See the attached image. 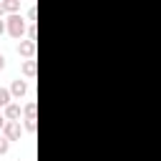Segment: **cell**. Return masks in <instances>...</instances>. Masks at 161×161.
Listing matches in <instances>:
<instances>
[{"mask_svg": "<svg viewBox=\"0 0 161 161\" xmlns=\"http://www.w3.org/2000/svg\"><path fill=\"white\" fill-rule=\"evenodd\" d=\"M5 23H8V33H10L13 38H20V40H23V35L28 33V28H25V20H23L20 15H10Z\"/></svg>", "mask_w": 161, "mask_h": 161, "instance_id": "1", "label": "cell"}, {"mask_svg": "<svg viewBox=\"0 0 161 161\" xmlns=\"http://www.w3.org/2000/svg\"><path fill=\"white\" fill-rule=\"evenodd\" d=\"M3 136H5L8 141H18V138L23 136V126H20V121H8L5 128H3Z\"/></svg>", "mask_w": 161, "mask_h": 161, "instance_id": "2", "label": "cell"}, {"mask_svg": "<svg viewBox=\"0 0 161 161\" xmlns=\"http://www.w3.org/2000/svg\"><path fill=\"white\" fill-rule=\"evenodd\" d=\"M18 55H23L25 60H33V55H35V40H20L18 43Z\"/></svg>", "mask_w": 161, "mask_h": 161, "instance_id": "3", "label": "cell"}, {"mask_svg": "<svg viewBox=\"0 0 161 161\" xmlns=\"http://www.w3.org/2000/svg\"><path fill=\"white\" fill-rule=\"evenodd\" d=\"M25 93H28V83H25L23 78H15V80L10 83V96H13L15 101H20Z\"/></svg>", "mask_w": 161, "mask_h": 161, "instance_id": "4", "label": "cell"}, {"mask_svg": "<svg viewBox=\"0 0 161 161\" xmlns=\"http://www.w3.org/2000/svg\"><path fill=\"white\" fill-rule=\"evenodd\" d=\"M3 113H5V118H8V121H20L23 108H20V103H10V106H8Z\"/></svg>", "mask_w": 161, "mask_h": 161, "instance_id": "5", "label": "cell"}, {"mask_svg": "<svg viewBox=\"0 0 161 161\" xmlns=\"http://www.w3.org/2000/svg\"><path fill=\"white\" fill-rule=\"evenodd\" d=\"M13 103V96H10V88H0V108L5 111L8 106Z\"/></svg>", "mask_w": 161, "mask_h": 161, "instance_id": "6", "label": "cell"}, {"mask_svg": "<svg viewBox=\"0 0 161 161\" xmlns=\"http://www.w3.org/2000/svg\"><path fill=\"white\" fill-rule=\"evenodd\" d=\"M35 70H38L35 60H25V63H23V73H25L28 78H35Z\"/></svg>", "mask_w": 161, "mask_h": 161, "instance_id": "7", "label": "cell"}, {"mask_svg": "<svg viewBox=\"0 0 161 161\" xmlns=\"http://www.w3.org/2000/svg\"><path fill=\"white\" fill-rule=\"evenodd\" d=\"M35 108H38V103L35 101H30L23 111H25V121H35Z\"/></svg>", "mask_w": 161, "mask_h": 161, "instance_id": "8", "label": "cell"}, {"mask_svg": "<svg viewBox=\"0 0 161 161\" xmlns=\"http://www.w3.org/2000/svg\"><path fill=\"white\" fill-rule=\"evenodd\" d=\"M3 5H5V10H8V13H13V15H18V8H20V3H18V0H5Z\"/></svg>", "mask_w": 161, "mask_h": 161, "instance_id": "9", "label": "cell"}, {"mask_svg": "<svg viewBox=\"0 0 161 161\" xmlns=\"http://www.w3.org/2000/svg\"><path fill=\"white\" fill-rule=\"evenodd\" d=\"M8 148H10V141L0 133V156H3V153H8Z\"/></svg>", "mask_w": 161, "mask_h": 161, "instance_id": "10", "label": "cell"}, {"mask_svg": "<svg viewBox=\"0 0 161 161\" xmlns=\"http://www.w3.org/2000/svg\"><path fill=\"white\" fill-rule=\"evenodd\" d=\"M38 38V28H35V23H30L28 25V40H35Z\"/></svg>", "mask_w": 161, "mask_h": 161, "instance_id": "11", "label": "cell"}, {"mask_svg": "<svg viewBox=\"0 0 161 161\" xmlns=\"http://www.w3.org/2000/svg\"><path fill=\"white\" fill-rule=\"evenodd\" d=\"M35 18H38V8H35V5H30V8H28V20H30V23H35Z\"/></svg>", "mask_w": 161, "mask_h": 161, "instance_id": "12", "label": "cell"}, {"mask_svg": "<svg viewBox=\"0 0 161 161\" xmlns=\"http://www.w3.org/2000/svg\"><path fill=\"white\" fill-rule=\"evenodd\" d=\"M23 128H25L28 133H35V131H38V123H35V121H25V126H23Z\"/></svg>", "mask_w": 161, "mask_h": 161, "instance_id": "13", "label": "cell"}, {"mask_svg": "<svg viewBox=\"0 0 161 161\" xmlns=\"http://www.w3.org/2000/svg\"><path fill=\"white\" fill-rule=\"evenodd\" d=\"M5 123H8V118H5V113L0 111V133H3V128H5Z\"/></svg>", "mask_w": 161, "mask_h": 161, "instance_id": "14", "label": "cell"}, {"mask_svg": "<svg viewBox=\"0 0 161 161\" xmlns=\"http://www.w3.org/2000/svg\"><path fill=\"white\" fill-rule=\"evenodd\" d=\"M5 30H8V23H5V20H3V18H0V35H3V33H5Z\"/></svg>", "mask_w": 161, "mask_h": 161, "instance_id": "15", "label": "cell"}, {"mask_svg": "<svg viewBox=\"0 0 161 161\" xmlns=\"http://www.w3.org/2000/svg\"><path fill=\"white\" fill-rule=\"evenodd\" d=\"M3 68H5V55L0 53V70H3Z\"/></svg>", "mask_w": 161, "mask_h": 161, "instance_id": "16", "label": "cell"}, {"mask_svg": "<svg viewBox=\"0 0 161 161\" xmlns=\"http://www.w3.org/2000/svg\"><path fill=\"white\" fill-rule=\"evenodd\" d=\"M3 13H5V5H3V3H0V18H3Z\"/></svg>", "mask_w": 161, "mask_h": 161, "instance_id": "17", "label": "cell"}, {"mask_svg": "<svg viewBox=\"0 0 161 161\" xmlns=\"http://www.w3.org/2000/svg\"><path fill=\"white\" fill-rule=\"evenodd\" d=\"M15 161H23V158H15Z\"/></svg>", "mask_w": 161, "mask_h": 161, "instance_id": "18", "label": "cell"}]
</instances>
